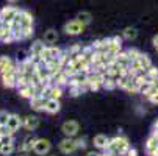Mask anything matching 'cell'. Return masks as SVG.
I'll list each match as a JSON object with an SVG mask.
<instances>
[{
    "instance_id": "obj_1",
    "label": "cell",
    "mask_w": 158,
    "mask_h": 156,
    "mask_svg": "<svg viewBox=\"0 0 158 156\" xmlns=\"http://www.w3.org/2000/svg\"><path fill=\"white\" fill-rule=\"evenodd\" d=\"M128 147H130V142L125 136H116L113 139H108V145L105 150H108L111 153H116V154H125Z\"/></svg>"
},
{
    "instance_id": "obj_2",
    "label": "cell",
    "mask_w": 158,
    "mask_h": 156,
    "mask_svg": "<svg viewBox=\"0 0 158 156\" xmlns=\"http://www.w3.org/2000/svg\"><path fill=\"white\" fill-rule=\"evenodd\" d=\"M85 27L86 25H83L78 19H74V20H69L67 24H64L63 30H64L66 34H69V36H78V34H81L85 31Z\"/></svg>"
},
{
    "instance_id": "obj_3",
    "label": "cell",
    "mask_w": 158,
    "mask_h": 156,
    "mask_svg": "<svg viewBox=\"0 0 158 156\" xmlns=\"http://www.w3.org/2000/svg\"><path fill=\"white\" fill-rule=\"evenodd\" d=\"M61 131L66 138H75L80 131V123L77 120H66L61 125Z\"/></svg>"
},
{
    "instance_id": "obj_4",
    "label": "cell",
    "mask_w": 158,
    "mask_h": 156,
    "mask_svg": "<svg viewBox=\"0 0 158 156\" xmlns=\"http://www.w3.org/2000/svg\"><path fill=\"white\" fill-rule=\"evenodd\" d=\"M13 22H16V24H19V25H20L22 28H27V27H33V16H31V14H30L28 11H25V10H19Z\"/></svg>"
},
{
    "instance_id": "obj_5",
    "label": "cell",
    "mask_w": 158,
    "mask_h": 156,
    "mask_svg": "<svg viewBox=\"0 0 158 156\" xmlns=\"http://www.w3.org/2000/svg\"><path fill=\"white\" fill-rule=\"evenodd\" d=\"M17 11H19V8H16V6H11V5L10 6H3L2 10H0V22L11 25V22L14 20Z\"/></svg>"
},
{
    "instance_id": "obj_6",
    "label": "cell",
    "mask_w": 158,
    "mask_h": 156,
    "mask_svg": "<svg viewBox=\"0 0 158 156\" xmlns=\"http://www.w3.org/2000/svg\"><path fill=\"white\" fill-rule=\"evenodd\" d=\"M52 148V144L49 139H36L35 141V145H33V151L39 156H44V154H47Z\"/></svg>"
},
{
    "instance_id": "obj_7",
    "label": "cell",
    "mask_w": 158,
    "mask_h": 156,
    "mask_svg": "<svg viewBox=\"0 0 158 156\" xmlns=\"http://www.w3.org/2000/svg\"><path fill=\"white\" fill-rule=\"evenodd\" d=\"M58 148L63 154H71L77 150V145H75V139L74 138H64L60 144H58Z\"/></svg>"
},
{
    "instance_id": "obj_8",
    "label": "cell",
    "mask_w": 158,
    "mask_h": 156,
    "mask_svg": "<svg viewBox=\"0 0 158 156\" xmlns=\"http://www.w3.org/2000/svg\"><path fill=\"white\" fill-rule=\"evenodd\" d=\"M35 75L38 77L39 81H42V83H49L50 72H49V69L46 67V64H44L42 61H39L38 64H35Z\"/></svg>"
},
{
    "instance_id": "obj_9",
    "label": "cell",
    "mask_w": 158,
    "mask_h": 156,
    "mask_svg": "<svg viewBox=\"0 0 158 156\" xmlns=\"http://www.w3.org/2000/svg\"><path fill=\"white\" fill-rule=\"evenodd\" d=\"M86 84L89 91H99L102 87V74H88Z\"/></svg>"
},
{
    "instance_id": "obj_10",
    "label": "cell",
    "mask_w": 158,
    "mask_h": 156,
    "mask_svg": "<svg viewBox=\"0 0 158 156\" xmlns=\"http://www.w3.org/2000/svg\"><path fill=\"white\" fill-rule=\"evenodd\" d=\"M16 70V62L10 56H0V75Z\"/></svg>"
},
{
    "instance_id": "obj_11",
    "label": "cell",
    "mask_w": 158,
    "mask_h": 156,
    "mask_svg": "<svg viewBox=\"0 0 158 156\" xmlns=\"http://www.w3.org/2000/svg\"><path fill=\"white\" fill-rule=\"evenodd\" d=\"M5 126H6V130L11 133V134H14V133H16V131L22 126V119H20L17 114H10Z\"/></svg>"
},
{
    "instance_id": "obj_12",
    "label": "cell",
    "mask_w": 158,
    "mask_h": 156,
    "mask_svg": "<svg viewBox=\"0 0 158 156\" xmlns=\"http://www.w3.org/2000/svg\"><path fill=\"white\" fill-rule=\"evenodd\" d=\"M13 41H14V38H13V33H11V27L8 24L0 22V42L11 44Z\"/></svg>"
},
{
    "instance_id": "obj_13",
    "label": "cell",
    "mask_w": 158,
    "mask_h": 156,
    "mask_svg": "<svg viewBox=\"0 0 158 156\" xmlns=\"http://www.w3.org/2000/svg\"><path fill=\"white\" fill-rule=\"evenodd\" d=\"M60 109H61V103L58 98H47L46 102V106H44V111L49 114H56L60 113Z\"/></svg>"
},
{
    "instance_id": "obj_14",
    "label": "cell",
    "mask_w": 158,
    "mask_h": 156,
    "mask_svg": "<svg viewBox=\"0 0 158 156\" xmlns=\"http://www.w3.org/2000/svg\"><path fill=\"white\" fill-rule=\"evenodd\" d=\"M22 126L27 131H35L39 126V119L36 116H27V117L22 119Z\"/></svg>"
},
{
    "instance_id": "obj_15",
    "label": "cell",
    "mask_w": 158,
    "mask_h": 156,
    "mask_svg": "<svg viewBox=\"0 0 158 156\" xmlns=\"http://www.w3.org/2000/svg\"><path fill=\"white\" fill-rule=\"evenodd\" d=\"M2 77V83L5 87H16V80H17V69L13 70V72H8V74H3L0 75Z\"/></svg>"
},
{
    "instance_id": "obj_16",
    "label": "cell",
    "mask_w": 158,
    "mask_h": 156,
    "mask_svg": "<svg viewBox=\"0 0 158 156\" xmlns=\"http://www.w3.org/2000/svg\"><path fill=\"white\" fill-rule=\"evenodd\" d=\"M46 102H47V98L44 97V95H35V97L30 98V106H31V109H35V111H44Z\"/></svg>"
},
{
    "instance_id": "obj_17",
    "label": "cell",
    "mask_w": 158,
    "mask_h": 156,
    "mask_svg": "<svg viewBox=\"0 0 158 156\" xmlns=\"http://www.w3.org/2000/svg\"><path fill=\"white\" fill-rule=\"evenodd\" d=\"M122 50V39L119 36H113L110 38V44H108V52L111 53H118Z\"/></svg>"
},
{
    "instance_id": "obj_18",
    "label": "cell",
    "mask_w": 158,
    "mask_h": 156,
    "mask_svg": "<svg viewBox=\"0 0 158 156\" xmlns=\"http://www.w3.org/2000/svg\"><path fill=\"white\" fill-rule=\"evenodd\" d=\"M19 95H20L22 98H28V100H30L31 97L36 95V89H35L33 84L24 86V87H20V89H19Z\"/></svg>"
},
{
    "instance_id": "obj_19",
    "label": "cell",
    "mask_w": 158,
    "mask_h": 156,
    "mask_svg": "<svg viewBox=\"0 0 158 156\" xmlns=\"http://www.w3.org/2000/svg\"><path fill=\"white\" fill-rule=\"evenodd\" d=\"M46 44H49V46H52V44H55L56 41H58V33H56V30H53V28H49L46 33H44V39H42Z\"/></svg>"
},
{
    "instance_id": "obj_20",
    "label": "cell",
    "mask_w": 158,
    "mask_h": 156,
    "mask_svg": "<svg viewBox=\"0 0 158 156\" xmlns=\"http://www.w3.org/2000/svg\"><path fill=\"white\" fill-rule=\"evenodd\" d=\"M93 142H94V147H96V148L105 150L106 145H108V138H106L105 134H97V136H94Z\"/></svg>"
},
{
    "instance_id": "obj_21",
    "label": "cell",
    "mask_w": 158,
    "mask_h": 156,
    "mask_svg": "<svg viewBox=\"0 0 158 156\" xmlns=\"http://www.w3.org/2000/svg\"><path fill=\"white\" fill-rule=\"evenodd\" d=\"M138 59V62H139V66L143 67V70H146V69H149L150 66H152V59L149 58V55H146V53H143L141 52V55L136 58Z\"/></svg>"
},
{
    "instance_id": "obj_22",
    "label": "cell",
    "mask_w": 158,
    "mask_h": 156,
    "mask_svg": "<svg viewBox=\"0 0 158 156\" xmlns=\"http://www.w3.org/2000/svg\"><path fill=\"white\" fill-rule=\"evenodd\" d=\"M124 91L125 92H128V94H139V86L133 81V78L131 80H128L127 81V84L124 86Z\"/></svg>"
},
{
    "instance_id": "obj_23",
    "label": "cell",
    "mask_w": 158,
    "mask_h": 156,
    "mask_svg": "<svg viewBox=\"0 0 158 156\" xmlns=\"http://www.w3.org/2000/svg\"><path fill=\"white\" fill-rule=\"evenodd\" d=\"M116 62H118V64H121V66H124V67H127L128 62H130L127 52H122V50H121V52H118V53H116Z\"/></svg>"
},
{
    "instance_id": "obj_24",
    "label": "cell",
    "mask_w": 158,
    "mask_h": 156,
    "mask_svg": "<svg viewBox=\"0 0 158 156\" xmlns=\"http://www.w3.org/2000/svg\"><path fill=\"white\" fill-rule=\"evenodd\" d=\"M44 41H35L33 44H31V47H30V55H38L39 56V53H41V50L44 49Z\"/></svg>"
},
{
    "instance_id": "obj_25",
    "label": "cell",
    "mask_w": 158,
    "mask_h": 156,
    "mask_svg": "<svg viewBox=\"0 0 158 156\" xmlns=\"http://www.w3.org/2000/svg\"><path fill=\"white\" fill-rule=\"evenodd\" d=\"M77 19L81 22L83 25H88V24H91L93 16H91V13H88V11H80V13L77 14Z\"/></svg>"
},
{
    "instance_id": "obj_26",
    "label": "cell",
    "mask_w": 158,
    "mask_h": 156,
    "mask_svg": "<svg viewBox=\"0 0 158 156\" xmlns=\"http://www.w3.org/2000/svg\"><path fill=\"white\" fill-rule=\"evenodd\" d=\"M14 150H16L14 142H11V144H3L2 147H0V154H3V156H10V154H13V153H14Z\"/></svg>"
},
{
    "instance_id": "obj_27",
    "label": "cell",
    "mask_w": 158,
    "mask_h": 156,
    "mask_svg": "<svg viewBox=\"0 0 158 156\" xmlns=\"http://www.w3.org/2000/svg\"><path fill=\"white\" fill-rule=\"evenodd\" d=\"M122 36L125 38V39H128V41H131V39H135L138 36V31L135 30V28H131V27H127L124 31H122Z\"/></svg>"
},
{
    "instance_id": "obj_28",
    "label": "cell",
    "mask_w": 158,
    "mask_h": 156,
    "mask_svg": "<svg viewBox=\"0 0 158 156\" xmlns=\"http://www.w3.org/2000/svg\"><path fill=\"white\" fill-rule=\"evenodd\" d=\"M144 74H146V77H147V80H155L156 77H158V69L155 67V66L152 64L149 69H146L144 70Z\"/></svg>"
},
{
    "instance_id": "obj_29",
    "label": "cell",
    "mask_w": 158,
    "mask_h": 156,
    "mask_svg": "<svg viewBox=\"0 0 158 156\" xmlns=\"http://www.w3.org/2000/svg\"><path fill=\"white\" fill-rule=\"evenodd\" d=\"M133 81L136 83L138 86H141V84H144V83L147 81V77H146L144 72H139V74H136V75L133 77Z\"/></svg>"
},
{
    "instance_id": "obj_30",
    "label": "cell",
    "mask_w": 158,
    "mask_h": 156,
    "mask_svg": "<svg viewBox=\"0 0 158 156\" xmlns=\"http://www.w3.org/2000/svg\"><path fill=\"white\" fill-rule=\"evenodd\" d=\"M127 52V55H128V59L131 61V59H136L139 55H141V52L138 50V49H128V50H125Z\"/></svg>"
},
{
    "instance_id": "obj_31",
    "label": "cell",
    "mask_w": 158,
    "mask_h": 156,
    "mask_svg": "<svg viewBox=\"0 0 158 156\" xmlns=\"http://www.w3.org/2000/svg\"><path fill=\"white\" fill-rule=\"evenodd\" d=\"M8 113L6 111H0V126H5L6 125V120H8Z\"/></svg>"
},
{
    "instance_id": "obj_32",
    "label": "cell",
    "mask_w": 158,
    "mask_h": 156,
    "mask_svg": "<svg viewBox=\"0 0 158 156\" xmlns=\"http://www.w3.org/2000/svg\"><path fill=\"white\" fill-rule=\"evenodd\" d=\"M75 145H77V150H83V148H86V139L85 138H78V139H75Z\"/></svg>"
},
{
    "instance_id": "obj_33",
    "label": "cell",
    "mask_w": 158,
    "mask_h": 156,
    "mask_svg": "<svg viewBox=\"0 0 158 156\" xmlns=\"http://www.w3.org/2000/svg\"><path fill=\"white\" fill-rule=\"evenodd\" d=\"M147 156H158V145L156 147H152V148H147Z\"/></svg>"
},
{
    "instance_id": "obj_34",
    "label": "cell",
    "mask_w": 158,
    "mask_h": 156,
    "mask_svg": "<svg viewBox=\"0 0 158 156\" xmlns=\"http://www.w3.org/2000/svg\"><path fill=\"white\" fill-rule=\"evenodd\" d=\"M149 100H150V103L158 105V89H156V92H155V94H152V95L149 97Z\"/></svg>"
},
{
    "instance_id": "obj_35",
    "label": "cell",
    "mask_w": 158,
    "mask_h": 156,
    "mask_svg": "<svg viewBox=\"0 0 158 156\" xmlns=\"http://www.w3.org/2000/svg\"><path fill=\"white\" fill-rule=\"evenodd\" d=\"M125 156H138V150H136V148H131V147H128V150H127Z\"/></svg>"
},
{
    "instance_id": "obj_36",
    "label": "cell",
    "mask_w": 158,
    "mask_h": 156,
    "mask_svg": "<svg viewBox=\"0 0 158 156\" xmlns=\"http://www.w3.org/2000/svg\"><path fill=\"white\" fill-rule=\"evenodd\" d=\"M150 136H152V138L158 142V130H155V128H153V131H152V134H150Z\"/></svg>"
},
{
    "instance_id": "obj_37",
    "label": "cell",
    "mask_w": 158,
    "mask_h": 156,
    "mask_svg": "<svg viewBox=\"0 0 158 156\" xmlns=\"http://www.w3.org/2000/svg\"><path fill=\"white\" fill-rule=\"evenodd\" d=\"M152 42H153V47H155V49H158V34H155V36H153Z\"/></svg>"
},
{
    "instance_id": "obj_38",
    "label": "cell",
    "mask_w": 158,
    "mask_h": 156,
    "mask_svg": "<svg viewBox=\"0 0 158 156\" xmlns=\"http://www.w3.org/2000/svg\"><path fill=\"white\" fill-rule=\"evenodd\" d=\"M85 156H99V153H96V151H88Z\"/></svg>"
},
{
    "instance_id": "obj_39",
    "label": "cell",
    "mask_w": 158,
    "mask_h": 156,
    "mask_svg": "<svg viewBox=\"0 0 158 156\" xmlns=\"http://www.w3.org/2000/svg\"><path fill=\"white\" fill-rule=\"evenodd\" d=\"M6 2H8V3H17L19 0H6Z\"/></svg>"
},
{
    "instance_id": "obj_40",
    "label": "cell",
    "mask_w": 158,
    "mask_h": 156,
    "mask_svg": "<svg viewBox=\"0 0 158 156\" xmlns=\"http://www.w3.org/2000/svg\"><path fill=\"white\" fill-rule=\"evenodd\" d=\"M153 128H155V130H158V120L155 122V126H153Z\"/></svg>"
},
{
    "instance_id": "obj_41",
    "label": "cell",
    "mask_w": 158,
    "mask_h": 156,
    "mask_svg": "<svg viewBox=\"0 0 158 156\" xmlns=\"http://www.w3.org/2000/svg\"><path fill=\"white\" fill-rule=\"evenodd\" d=\"M156 52H158V49H156Z\"/></svg>"
}]
</instances>
